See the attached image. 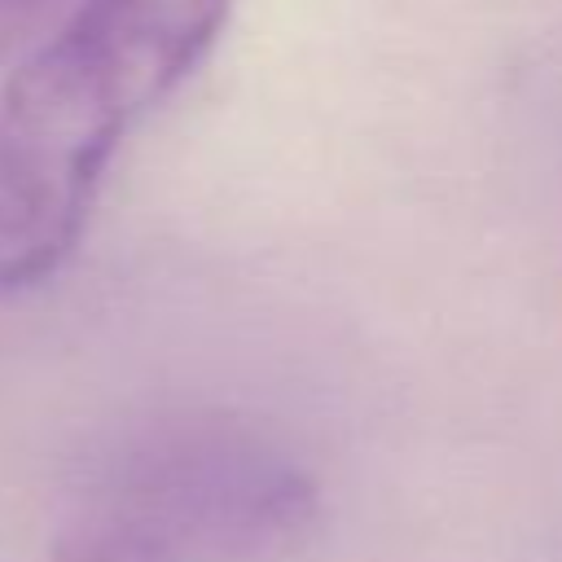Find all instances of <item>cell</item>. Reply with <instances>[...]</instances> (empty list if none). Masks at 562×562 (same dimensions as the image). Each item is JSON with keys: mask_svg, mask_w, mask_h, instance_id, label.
Instances as JSON below:
<instances>
[{"mask_svg": "<svg viewBox=\"0 0 562 562\" xmlns=\"http://www.w3.org/2000/svg\"><path fill=\"white\" fill-rule=\"evenodd\" d=\"M233 0H79L0 88V299L79 246L123 136L211 53Z\"/></svg>", "mask_w": 562, "mask_h": 562, "instance_id": "cell-1", "label": "cell"}, {"mask_svg": "<svg viewBox=\"0 0 562 562\" xmlns=\"http://www.w3.org/2000/svg\"><path fill=\"white\" fill-rule=\"evenodd\" d=\"M171 562H255L294 544L312 514V479L263 435L198 413L132 435L83 496Z\"/></svg>", "mask_w": 562, "mask_h": 562, "instance_id": "cell-2", "label": "cell"}, {"mask_svg": "<svg viewBox=\"0 0 562 562\" xmlns=\"http://www.w3.org/2000/svg\"><path fill=\"white\" fill-rule=\"evenodd\" d=\"M48 562H171V558L158 553L136 531H127L123 522L79 505L70 514V522L57 531Z\"/></svg>", "mask_w": 562, "mask_h": 562, "instance_id": "cell-3", "label": "cell"}, {"mask_svg": "<svg viewBox=\"0 0 562 562\" xmlns=\"http://www.w3.org/2000/svg\"><path fill=\"white\" fill-rule=\"evenodd\" d=\"M79 0H0V53L48 35Z\"/></svg>", "mask_w": 562, "mask_h": 562, "instance_id": "cell-4", "label": "cell"}]
</instances>
